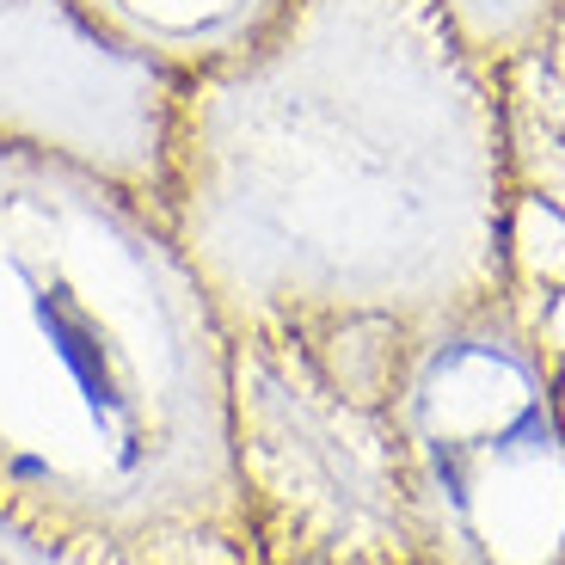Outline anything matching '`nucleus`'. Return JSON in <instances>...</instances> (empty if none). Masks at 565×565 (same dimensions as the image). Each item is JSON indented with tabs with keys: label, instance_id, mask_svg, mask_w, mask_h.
Wrapping results in <instances>:
<instances>
[{
	"label": "nucleus",
	"instance_id": "obj_1",
	"mask_svg": "<svg viewBox=\"0 0 565 565\" xmlns=\"http://www.w3.org/2000/svg\"><path fill=\"white\" fill-rule=\"evenodd\" d=\"M510 198L492 62L437 0H289L179 81L167 215L215 308H394L480 289Z\"/></svg>",
	"mask_w": 565,
	"mask_h": 565
},
{
	"label": "nucleus",
	"instance_id": "obj_2",
	"mask_svg": "<svg viewBox=\"0 0 565 565\" xmlns=\"http://www.w3.org/2000/svg\"><path fill=\"white\" fill-rule=\"evenodd\" d=\"M179 81L74 0H0V141L62 154L160 203Z\"/></svg>",
	"mask_w": 565,
	"mask_h": 565
},
{
	"label": "nucleus",
	"instance_id": "obj_3",
	"mask_svg": "<svg viewBox=\"0 0 565 565\" xmlns=\"http://www.w3.org/2000/svg\"><path fill=\"white\" fill-rule=\"evenodd\" d=\"M105 38L167 68L172 81L241 56L289 0H74Z\"/></svg>",
	"mask_w": 565,
	"mask_h": 565
},
{
	"label": "nucleus",
	"instance_id": "obj_4",
	"mask_svg": "<svg viewBox=\"0 0 565 565\" xmlns=\"http://www.w3.org/2000/svg\"><path fill=\"white\" fill-rule=\"evenodd\" d=\"M437 7L461 31L467 50L498 68V62H516L541 38V25L553 19L559 0H437Z\"/></svg>",
	"mask_w": 565,
	"mask_h": 565
}]
</instances>
